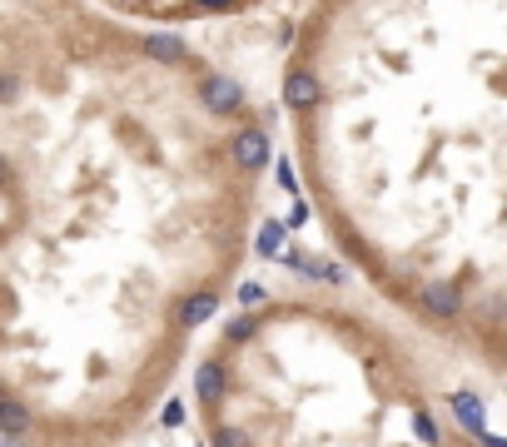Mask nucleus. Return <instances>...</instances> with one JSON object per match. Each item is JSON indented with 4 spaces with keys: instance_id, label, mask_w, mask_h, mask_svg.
I'll return each mask as SVG.
<instances>
[{
    "instance_id": "obj_8",
    "label": "nucleus",
    "mask_w": 507,
    "mask_h": 447,
    "mask_svg": "<svg viewBox=\"0 0 507 447\" xmlns=\"http://www.w3.org/2000/svg\"><path fill=\"white\" fill-rule=\"evenodd\" d=\"M453 408H458V417H463V423L483 437V403H477L473 393H453Z\"/></svg>"
},
{
    "instance_id": "obj_13",
    "label": "nucleus",
    "mask_w": 507,
    "mask_h": 447,
    "mask_svg": "<svg viewBox=\"0 0 507 447\" xmlns=\"http://www.w3.org/2000/svg\"><path fill=\"white\" fill-rule=\"evenodd\" d=\"M0 100H15V80L11 74H0Z\"/></svg>"
},
{
    "instance_id": "obj_11",
    "label": "nucleus",
    "mask_w": 507,
    "mask_h": 447,
    "mask_svg": "<svg viewBox=\"0 0 507 447\" xmlns=\"http://www.w3.org/2000/svg\"><path fill=\"white\" fill-rule=\"evenodd\" d=\"M254 329H259V323H254V319H234V323H229V329H224V338H249V333H254Z\"/></svg>"
},
{
    "instance_id": "obj_14",
    "label": "nucleus",
    "mask_w": 507,
    "mask_h": 447,
    "mask_svg": "<svg viewBox=\"0 0 507 447\" xmlns=\"http://www.w3.org/2000/svg\"><path fill=\"white\" fill-rule=\"evenodd\" d=\"M199 5H209V11H224L229 0H199Z\"/></svg>"
},
{
    "instance_id": "obj_12",
    "label": "nucleus",
    "mask_w": 507,
    "mask_h": 447,
    "mask_svg": "<svg viewBox=\"0 0 507 447\" xmlns=\"http://www.w3.org/2000/svg\"><path fill=\"white\" fill-rule=\"evenodd\" d=\"M259 298H264L259 284H244V288H239V303H259Z\"/></svg>"
},
{
    "instance_id": "obj_6",
    "label": "nucleus",
    "mask_w": 507,
    "mask_h": 447,
    "mask_svg": "<svg viewBox=\"0 0 507 447\" xmlns=\"http://www.w3.org/2000/svg\"><path fill=\"white\" fill-rule=\"evenodd\" d=\"M214 303H219L214 294H195V298H189V303L179 309V323H189V329H195V323H205L209 313H214Z\"/></svg>"
},
{
    "instance_id": "obj_3",
    "label": "nucleus",
    "mask_w": 507,
    "mask_h": 447,
    "mask_svg": "<svg viewBox=\"0 0 507 447\" xmlns=\"http://www.w3.org/2000/svg\"><path fill=\"white\" fill-rule=\"evenodd\" d=\"M284 100H289L293 110H309L313 100H319V80H313L309 70H293L289 80H284Z\"/></svg>"
},
{
    "instance_id": "obj_16",
    "label": "nucleus",
    "mask_w": 507,
    "mask_h": 447,
    "mask_svg": "<svg viewBox=\"0 0 507 447\" xmlns=\"http://www.w3.org/2000/svg\"><path fill=\"white\" fill-rule=\"evenodd\" d=\"M0 403H5V388H0Z\"/></svg>"
},
{
    "instance_id": "obj_1",
    "label": "nucleus",
    "mask_w": 507,
    "mask_h": 447,
    "mask_svg": "<svg viewBox=\"0 0 507 447\" xmlns=\"http://www.w3.org/2000/svg\"><path fill=\"white\" fill-rule=\"evenodd\" d=\"M234 160L244 164V170H264V164H269V135H264V129H244V135L234 139Z\"/></svg>"
},
{
    "instance_id": "obj_5",
    "label": "nucleus",
    "mask_w": 507,
    "mask_h": 447,
    "mask_svg": "<svg viewBox=\"0 0 507 447\" xmlns=\"http://www.w3.org/2000/svg\"><path fill=\"white\" fill-rule=\"evenodd\" d=\"M25 427H31V413L5 398V403H0V433H5V437H25Z\"/></svg>"
},
{
    "instance_id": "obj_4",
    "label": "nucleus",
    "mask_w": 507,
    "mask_h": 447,
    "mask_svg": "<svg viewBox=\"0 0 507 447\" xmlns=\"http://www.w3.org/2000/svg\"><path fill=\"white\" fill-rule=\"evenodd\" d=\"M423 309L438 313V319H453V313H458V288H448V284L423 288Z\"/></svg>"
},
{
    "instance_id": "obj_9",
    "label": "nucleus",
    "mask_w": 507,
    "mask_h": 447,
    "mask_svg": "<svg viewBox=\"0 0 507 447\" xmlns=\"http://www.w3.org/2000/svg\"><path fill=\"white\" fill-rule=\"evenodd\" d=\"M219 388H224V372H219V363H214V358L199 363V398H205V403H214Z\"/></svg>"
},
{
    "instance_id": "obj_15",
    "label": "nucleus",
    "mask_w": 507,
    "mask_h": 447,
    "mask_svg": "<svg viewBox=\"0 0 507 447\" xmlns=\"http://www.w3.org/2000/svg\"><path fill=\"white\" fill-rule=\"evenodd\" d=\"M5 180H11V170H5V160H0V184H5Z\"/></svg>"
},
{
    "instance_id": "obj_7",
    "label": "nucleus",
    "mask_w": 507,
    "mask_h": 447,
    "mask_svg": "<svg viewBox=\"0 0 507 447\" xmlns=\"http://www.w3.org/2000/svg\"><path fill=\"white\" fill-rule=\"evenodd\" d=\"M144 50L154 55V60H184V40H174V35H150V40H144Z\"/></svg>"
},
{
    "instance_id": "obj_10",
    "label": "nucleus",
    "mask_w": 507,
    "mask_h": 447,
    "mask_svg": "<svg viewBox=\"0 0 507 447\" xmlns=\"http://www.w3.org/2000/svg\"><path fill=\"white\" fill-rule=\"evenodd\" d=\"M279 249H284V224H264V229H259V254H279Z\"/></svg>"
},
{
    "instance_id": "obj_2",
    "label": "nucleus",
    "mask_w": 507,
    "mask_h": 447,
    "mask_svg": "<svg viewBox=\"0 0 507 447\" xmlns=\"http://www.w3.org/2000/svg\"><path fill=\"white\" fill-rule=\"evenodd\" d=\"M239 100H244V95H239V85L229 80V74H209V80H205V105L209 110L224 115V110H239Z\"/></svg>"
}]
</instances>
